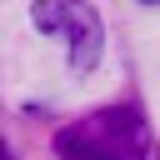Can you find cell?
<instances>
[{"mask_svg":"<svg viewBox=\"0 0 160 160\" xmlns=\"http://www.w3.org/2000/svg\"><path fill=\"white\" fill-rule=\"evenodd\" d=\"M55 155L60 160H145L150 155L145 120L130 105L90 110L85 120H70L55 130Z\"/></svg>","mask_w":160,"mask_h":160,"instance_id":"cell-1","label":"cell"},{"mask_svg":"<svg viewBox=\"0 0 160 160\" xmlns=\"http://www.w3.org/2000/svg\"><path fill=\"white\" fill-rule=\"evenodd\" d=\"M30 20L45 30V35H60L70 45V65L85 75L100 65V50H105V25L95 15L90 0H30Z\"/></svg>","mask_w":160,"mask_h":160,"instance_id":"cell-2","label":"cell"},{"mask_svg":"<svg viewBox=\"0 0 160 160\" xmlns=\"http://www.w3.org/2000/svg\"><path fill=\"white\" fill-rule=\"evenodd\" d=\"M0 160H10V150H5V145H0Z\"/></svg>","mask_w":160,"mask_h":160,"instance_id":"cell-3","label":"cell"},{"mask_svg":"<svg viewBox=\"0 0 160 160\" xmlns=\"http://www.w3.org/2000/svg\"><path fill=\"white\" fill-rule=\"evenodd\" d=\"M140 5H160V0H140Z\"/></svg>","mask_w":160,"mask_h":160,"instance_id":"cell-4","label":"cell"}]
</instances>
